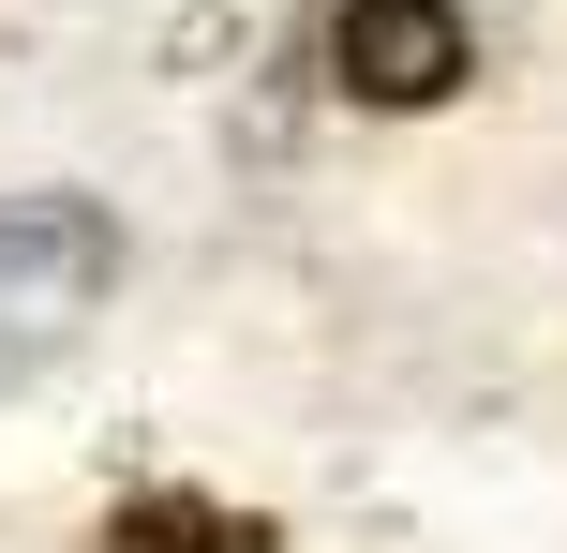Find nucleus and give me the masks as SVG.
Instances as JSON below:
<instances>
[{
  "mask_svg": "<svg viewBox=\"0 0 567 553\" xmlns=\"http://www.w3.org/2000/svg\"><path fill=\"white\" fill-rule=\"evenodd\" d=\"M329 75L359 105H449L463 90V16L449 0H343L329 16Z\"/></svg>",
  "mask_w": 567,
  "mask_h": 553,
  "instance_id": "f03ea898",
  "label": "nucleus"
},
{
  "mask_svg": "<svg viewBox=\"0 0 567 553\" xmlns=\"http://www.w3.org/2000/svg\"><path fill=\"white\" fill-rule=\"evenodd\" d=\"M105 553H269V524L225 494H135V509H105Z\"/></svg>",
  "mask_w": 567,
  "mask_h": 553,
  "instance_id": "7ed1b4c3",
  "label": "nucleus"
},
{
  "mask_svg": "<svg viewBox=\"0 0 567 553\" xmlns=\"http://www.w3.org/2000/svg\"><path fill=\"white\" fill-rule=\"evenodd\" d=\"M120 285V225L90 195H0V389H30Z\"/></svg>",
  "mask_w": 567,
  "mask_h": 553,
  "instance_id": "f257e3e1",
  "label": "nucleus"
}]
</instances>
